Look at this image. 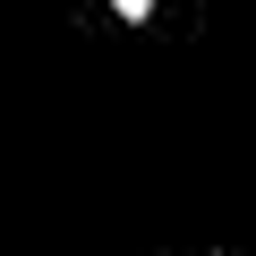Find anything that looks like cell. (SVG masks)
Here are the masks:
<instances>
[{"mask_svg": "<svg viewBox=\"0 0 256 256\" xmlns=\"http://www.w3.org/2000/svg\"><path fill=\"white\" fill-rule=\"evenodd\" d=\"M102 9H111L120 26H154V0H102Z\"/></svg>", "mask_w": 256, "mask_h": 256, "instance_id": "cell-1", "label": "cell"}]
</instances>
